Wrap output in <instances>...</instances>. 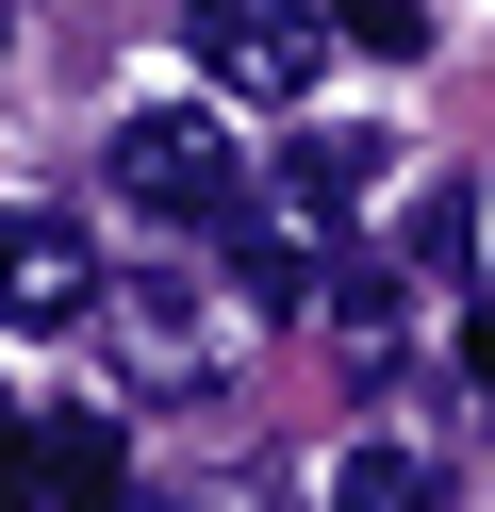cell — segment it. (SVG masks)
Masks as SVG:
<instances>
[{
  "label": "cell",
  "mask_w": 495,
  "mask_h": 512,
  "mask_svg": "<svg viewBox=\"0 0 495 512\" xmlns=\"http://www.w3.org/2000/svg\"><path fill=\"white\" fill-rule=\"evenodd\" d=\"M17 496H33V479H17V463H0V512H17Z\"/></svg>",
  "instance_id": "9"
},
{
  "label": "cell",
  "mask_w": 495,
  "mask_h": 512,
  "mask_svg": "<svg viewBox=\"0 0 495 512\" xmlns=\"http://www.w3.org/2000/svg\"><path fill=\"white\" fill-rule=\"evenodd\" d=\"M380 166H396L380 133H297V149H281V199H297V215H363Z\"/></svg>",
  "instance_id": "5"
},
{
  "label": "cell",
  "mask_w": 495,
  "mask_h": 512,
  "mask_svg": "<svg viewBox=\"0 0 495 512\" xmlns=\"http://www.w3.org/2000/svg\"><path fill=\"white\" fill-rule=\"evenodd\" d=\"M182 50H198V83L281 116V100L330 83V0H182Z\"/></svg>",
  "instance_id": "2"
},
{
  "label": "cell",
  "mask_w": 495,
  "mask_h": 512,
  "mask_svg": "<svg viewBox=\"0 0 495 512\" xmlns=\"http://www.w3.org/2000/svg\"><path fill=\"white\" fill-rule=\"evenodd\" d=\"M462 364H479V380H495V331H462Z\"/></svg>",
  "instance_id": "8"
},
{
  "label": "cell",
  "mask_w": 495,
  "mask_h": 512,
  "mask_svg": "<svg viewBox=\"0 0 495 512\" xmlns=\"http://www.w3.org/2000/svg\"><path fill=\"white\" fill-rule=\"evenodd\" d=\"M116 199L165 215V232H231V215H248V149L198 100H149V116H116Z\"/></svg>",
  "instance_id": "1"
},
{
  "label": "cell",
  "mask_w": 495,
  "mask_h": 512,
  "mask_svg": "<svg viewBox=\"0 0 495 512\" xmlns=\"http://www.w3.org/2000/svg\"><path fill=\"white\" fill-rule=\"evenodd\" d=\"M33 496H50V512H132L116 413H50V430H33Z\"/></svg>",
  "instance_id": "4"
},
{
  "label": "cell",
  "mask_w": 495,
  "mask_h": 512,
  "mask_svg": "<svg viewBox=\"0 0 495 512\" xmlns=\"http://www.w3.org/2000/svg\"><path fill=\"white\" fill-rule=\"evenodd\" d=\"M132 512H198V496H132Z\"/></svg>",
  "instance_id": "10"
},
{
  "label": "cell",
  "mask_w": 495,
  "mask_h": 512,
  "mask_svg": "<svg viewBox=\"0 0 495 512\" xmlns=\"http://www.w3.org/2000/svg\"><path fill=\"white\" fill-rule=\"evenodd\" d=\"M99 298V265H83V232H66L50 199H0V331H66V314Z\"/></svg>",
  "instance_id": "3"
},
{
  "label": "cell",
  "mask_w": 495,
  "mask_h": 512,
  "mask_svg": "<svg viewBox=\"0 0 495 512\" xmlns=\"http://www.w3.org/2000/svg\"><path fill=\"white\" fill-rule=\"evenodd\" d=\"M330 34L380 50V67H413V50H429V0H330Z\"/></svg>",
  "instance_id": "7"
},
{
  "label": "cell",
  "mask_w": 495,
  "mask_h": 512,
  "mask_svg": "<svg viewBox=\"0 0 495 512\" xmlns=\"http://www.w3.org/2000/svg\"><path fill=\"white\" fill-rule=\"evenodd\" d=\"M330 512H429V463L413 446H347L330 463Z\"/></svg>",
  "instance_id": "6"
}]
</instances>
